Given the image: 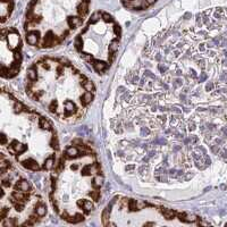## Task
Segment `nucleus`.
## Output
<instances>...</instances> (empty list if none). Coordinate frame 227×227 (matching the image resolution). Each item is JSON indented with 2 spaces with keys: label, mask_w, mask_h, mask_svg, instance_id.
Returning a JSON list of instances; mask_svg holds the SVG:
<instances>
[{
  "label": "nucleus",
  "mask_w": 227,
  "mask_h": 227,
  "mask_svg": "<svg viewBox=\"0 0 227 227\" xmlns=\"http://www.w3.org/2000/svg\"><path fill=\"white\" fill-rule=\"evenodd\" d=\"M15 110L16 111H22L23 109H24V106H23L21 102H15Z\"/></svg>",
  "instance_id": "nucleus-20"
},
{
  "label": "nucleus",
  "mask_w": 227,
  "mask_h": 227,
  "mask_svg": "<svg viewBox=\"0 0 227 227\" xmlns=\"http://www.w3.org/2000/svg\"><path fill=\"white\" fill-rule=\"evenodd\" d=\"M92 98H93V95L91 94V92H85L84 94L81 97V101L83 104H88V103L91 102V100H92Z\"/></svg>",
  "instance_id": "nucleus-5"
},
{
  "label": "nucleus",
  "mask_w": 227,
  "mask_h": 227,
  "mask_svg": "<svg viewBox=\"0 0 227 227\" xmlns=\"http://www.w3.org/2000/svg\"><path fill=\"white\" fill-rule=\"evenodd\" d=\"M14 8V0H1V22L5 23L12 14Z\"/></svg>",
  "instance_id": "nucleus-3"
},
{
  "label": "nucleus",
  "mask_w": 227,
  "mask_h": 227,
  "mask_svg": "<svg viewBox=\"0 0 227 227\" xmlns=\"http://www.w3.org/2000/svg\"><path fill=\"white\" fill-rule=\"evenodd\" d=\"M65 108H66L67 111H75L76 108H75V106H74V103L72 101H67L65 103Z\"/></svg>",
  "instance_id": "nucleus-16"
},
{
  "label": "nucleus",
  "mask_w": 227,
  "mask_h": 227,
  "mask_svg": "<svg viewBox=\"0 0 227 227\" xmlns=\"http://www.w3.org/2000/svg\"><path fill=\"white\" fill-rule=\"evenodd\" d=\"M118 47H119V42H118L117 39L111 40V42L109 43V51L111 52V53L116 52L118 50Z\"/></svg>",
  "instance_id": "nucleus-6"
},
{
  "label": "nucleus",
  "mask_w": 227,
  "mask_h": 227,
  "mask_svg": "<svg viewBox=\"0 0 227 227\" xmlns=\"http://www.w3.org/2000/svg\"><path fill=\"white\" fill-rule=\"evenodd\" d=\"M213 84H211V83L207 85V90H211V89H213Z\"/></svg>",
  "instance_id": "nucleus-24"
},
{
  "label": "nucleus",
  "mask_w": 227,
  "mask_h": 227,
  "mask_svg": "<svg viewBox=\"0 0 227 227\" xmlns=\"http://www.w3.org/2000/svg\"><path fill=\"white\" fill-rule=\"evenodd\" d=\"M83 88L85 89L86 91H89V92H90V91H92V90H93V88H94V86H93L92 82H90V81H85V82L83 83Z\"/></svg>",
  "instance_id": "nucleus-14"
},
{
  "label": "nucleus",
  "mask_w": 227,
  "mask_h": 227,
  "mask_svg": "<svg viewBox=\"0 0 227 227\" xmlns=\"http://www.w3.org/2000/svg\"><path fill=\"white\" fill-rule=\"evenodd\" d=\"M161 213H162V215H164L166 218H168V219L173 218L176 215L175 211H173V210H170V209H166V208H162V209H161Z\"/></svg>",
  "instance_id": "nucleus-9"
},
{
  "label": "nucleus",
  "mask_w": 227,
  "mask_h": 227,
  "mask_svg": "<svg viewBox=\"0 0 227 227\" xmlns=\"http://www.w3.org/2000/svg\"><path fill=\"white\" fill-rule=\"evenodd\" d=\"M89 8L90 0H32L24 29L37 34L42 47H53L80 26Z\"/></svg>",
  "instance_id": "nucleus-1"
},
{
  "label": "nucleus",
  "mask_w": 227,
  "mask_h": 227,
  "mask_svg": "<svg viewBox=\"0 0 227 227\" xmlns=\"http://www.w3.org/2000/svg\"><path fill=\"white\" fill-rule=\"evenodd\" d=\"M93 66H94L97 72H102L103 69L106 68V64H104V63H100V61H97V63L93 64Z\"/></svg>",
  "instance_id": "nucleus-11"
},
{
  "label": "nucleus",
  "mask_w": 227,
  "mask_h": 227,
  "mask_svg": "<svg viewBox=\"0 0 227 227\" xmlns=\"http://www.w3.org/2000/svg\"><path fill=\"white\" fill-rule=\"evenodd\" d=\"M189 128H190L191 131H193V130L195 128V124H194V123H191V124L189 125Z\"/></svg>",
  "instance_id": "nucleus-23"
},
{
  "label": "nucleus",
  "mask_w": 227,
  "mask_h": 227,
  "mask_svg": "<svg viewBox=\"0 0 227 227\" xmlns=\"http://www.w3.org/2000/svg\"><path fill=\"white\" fill-rule=\"evenodd\" d=\"M22 165L24 167L31 169V170H39V166H37V164L34 160H31V159H30V160L22 161Z\"/></svg>",
  "instance_id": "nucleus-4"
},
{
  "label": "nucleus",
  "mask_w": 227,
  "mask_h": 227,
  "mask_svg": "<svg viewBox=\"0 0 227 227\" xmlns=\"http://www.w3.org/2000/svg\"><path fill=\"white\" fill-rule=\"evenodd\" d=\"M40 125L44 130H51V125L49 124V122L45 118H40Z\"/></svg>",
  "instance_id": "nucleus-10"
},
{
  "label": "nucleus",
  "mask_w": 227,
  "mask_h": 227,
  "mask_svg": "<svg viewBox=\"0 0 227 227\" xmlns=\"http://www.w3.org/2000/svg\"><path fill=\"white\" fill-rule=\"evenodd\" d=\"M19 66V65H18ZM18 66L17 65H15L14 67H12L10 69H8V76H14L16 74L18 73Z\"/></svg>",
  "instance_id": "nucleus-15"
},
{
  "label": "nucleus",
  "mask_w": 227,
  "mask_h": 227,
  "mask_svg": "<svg viewBox=\"0 0 227 227\" xmlns=\"http://www.w3.org/2000/svg\"><path fill=\"white\" fill-rule=\"evenodd\" d=\"M90 195H91V198L93 199V200H95V201H97V200H98V198H99V192H98V191H94V192H92Z\"/></svg>",
  "instance_id": "nucleus-21"
},
{
  "label": "nucleus",
  "mask_w": 227,
  "mask_h": 227,
  "mask_svg": "<svg viewBox=\"0 0 227 227\" xmlns=\"http://www.w3.org/2000/svg\"><path fill=\"white\" fill-rule=\"evenodd\" d=\"M130 208L131 209H136V201L135 200H130Z\"/></svg>",
  "instance_id": "nucleus-22"
},
{
  "label": "nucleus",
  "mask_w": 227,
  "mask_h": 227,
  "mask_svg": "<svg viewBox=\"0 0 227 227\" xmlns=\"http://www.w3.org/2000/svg\"><path fill=\"white\" fill-rule=\"evenodd\" d=\"M16 187H18L21 191H23V192H25V193H26V192H29V190H30V184L27 183L26 181H22L21 183L16 185Z\"/></svg>",
  "instance_id": "nucleus-7"
},
{
  "label": "nucleus",
  "mask_w": 227,
  "mask_h": 227,
  "mask_svg": "<svg viewBox=\"0 0 227 227\" xmlns=\"http://www.w3.org/2000/svg\"><path fill=\"white\" fill-rule=\"evenodd\" d=\"M80 205H82V208H83V209H85L86 211H90V210L92 209V203H91V201H89V200L83 201L82 203H80Z\"/></svg>",
  "instance_id": "nucleus-12"
},
{
  "label": "nucleus",
  "mask_w": 227,
  "mask_h": 227,
  "mask_svg": "<svg viewBox=\"0 0 227 227\" xmlns=\"http://www.w3.org/2000/svg\"><path fill=\"white\" fill-rule=\"evenodd\" d=\"M45 213H47V209H45V207H44V205H39V207L37 208V216L42 217V216L45 215Z\"/></svg>",
  "instance_id": "nucleus-13"
},
{
  "label": "nucleus",
  "mask_w": 227,
  "mask_h": 227,
  "mask_svg": "<svg viewBox=\"0 0 227 227\" xmlns=\"http://www.w3.org/2000/svg\"><path fill=\"white\" fill-rule=\"evenodd\" d=\"M102 181H103L102 177H100V176H97V177H95V179H94V183H93V185L98 187V186H100V185L102 184Z\"/></svg>",
  "instance_id": "nucleus-19"
},
{
  "label": "nucleus",
  "mask_w": 227,
  "mask_h": 227,
  "mask_svg": "<svg viewBox=\"0 0 227 227\" xmlns=\"http://www.w3.org/2000/svg\"><path fill=\"white\" fill-rule=\"evenodd\" d=\"M27 75H29V77L31 80H37V72L34 71V69H29V72H27Z\"/></svg>",
  "instance_id": "nucleus-18"
},
{
  "label": "nucleus",
  "mask_w": 227,
  "mask_h": 227,
  "mask_svg": "<svg viewBox=\"0 0 227 227\" xmlns=\"http://www.w3.org/2000/svg\"><path fill=\"white\" fill-rule=\"evenodd\" d=\"M122 1L126 8L134 10H143L153 5L157 0H122Z\"/></svg>",
  "instance_id": "nucleus-2"
},
{
  "label": "nucleus",
  "mask_w": 227,
  "mask_h": 227,
  "mask_svg": "<svg viewBox=\"0 0 227 227\" xmlns=\"http://www.w3.org/2000/svg\"><path fill=\"white\" fill-rule=\"evenodd\" d=\"M191 177H192V175H187V176H186V179H190Z\"/></svg>",
  "instance_id": "nucleus-25"
},
{
  "label": "nucleus",
  "mask_w": 227,
  "mask_h": 227,
  "mask_svg": "<svg viewBox=\"0 0 227 227\" xmlns=\"http://www.w3.org/2000/svg\"><path fill=\"white\" fill-rule=\"evenodd\" d=\"M53 167V158L50 157L49 159H47L45 161V165H44V168L45 169H51Z\"/></svg>",
  "instance_id": "nucleus-17"
},
{
  "label": "nucleus",
  "mask_w": 227,
  "mask_h": 227,
  "mask_svg": "<svg viewBox=\"0 0 227 227\" xmlns=\"http://www.w3.org/2000/svg\"><path fill=\"white\" fill-rule=\"evenodd\" d=\"M79 154V149L75 147H71L66 150V157H76Z\"/></svg>",
  "instance_id": "nucleus-8"
}]
</instances>
